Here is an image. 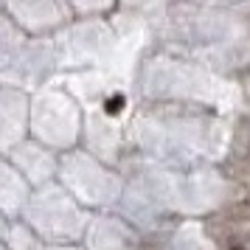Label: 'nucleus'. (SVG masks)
<instances>
[{"label":"nucleus","mask_w":250,"mask_h":250,"mask_svg":"<svg viewBox=\"0 0 250 250\" xmlns=\"http://www.w3.org/2000/svg\"><path fill=\"white\" fill-rule=\"evenodd\" d=\"M121 110H124V96H113V99L104 102V113L107 115H118Z\"/></svg>","instance_id":"f257e3e1"},{"label":"nucleus","mask_w":250,"mask_h":250,"mask_svg":"<svg viewBox=\"0 0 250 250\" xmlns=\"http://www.w3.org/2000/svg\"><path fill=\"white\" fill-rule=\"evenodd\" d=\"M225 250H248V245H242V242H233V245H228Z\"/></svg>","instance_id":"f03ea898"},{"label":"nucleus","mask_w":250,"mask_h":250,"mask_svg":"<svg viewBox=\"0 0 250 250\" xmlns=\"http://www.w3.org/2000/svg\"><path fill=\"white\" fill-rule=\"evenodd\" d=\"M248 205H250V197H248Z\"/></svg>","instance_id":"7ed1b4c3"}]
</instances>
